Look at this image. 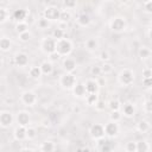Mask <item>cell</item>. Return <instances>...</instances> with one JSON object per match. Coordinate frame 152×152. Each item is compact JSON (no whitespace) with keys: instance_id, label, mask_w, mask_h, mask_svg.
I'll return each mask as SVG.
<instances>
[{"instance_id":"obj_1","label":"cell","mask_w":152,"mask_h":152,"mask_svg":"<svg viewBox=\"0 0 152 152\" xmlns=\"http://www.w3.org/2000/svg\"><path fill=\"white\" fill-rule=\"evenodd\" d=\"M71 51H72V43L68 38H62L56 42V52L61 57L69 56L71 53Z\"/></svg>"},{"instance_id":"obj_2","label":"cell","mask_w":152,"mask_h":152,"mask_svg":"<svg viewBox=\"0 0 152 152\" xmlns=\"http://www.w3.org/2000/svg\"><path fill=\"white\" fill-rule=\"evenodd\" d=\"M40 49L46 55H51V53L56 52V40L52 37L43 38L42 43H40Z\"/></svg>"},{"instance_id":"obj_3","label":"cell","mask_w":152,"mask_h":152,"mask_svg":"<svg viewBox=\"0 0 152 152\" xmlns=\"http://www.w3.org/2000/svg\"><path fill=\"white\" fill-rule=\"evenodd\" d=\"M61 10L56 6H48L43 11V18H45L48 21H56L59 19Z\"/></svg>"},{"instance_id":"obj_4","label":"cell","mask_w":152,"mask_h":152,"mask_svg":"<svg viewBox=\"0 0 152 152\" xmlns=\"http://www.w3.org/2000/svg\"><path fill=\"white\" fill-rule=\"evenodd\" d=\"M126 26H127L126 20H125V18H122V17H114V18L110 20V23H109L110 30H112L113 32H116V33L124 32V31L126 30Z\"/></svg>"},{"instance_id":"obj_5","label":"cell","mask_w":152,"mask_h":152,"mask_svg":"<svg viewBox=\"0 0 152 152\" xmlns=\"http://www.w3.org/2000/svg\"><path fill=\"white\" fill-rule=\"evenodd\" d=\"M118 81L121 86H131L134 81V75L129 69H124L118 76Z\"/></svg>"},{"instance_id":"obj_6","label":"cell","mask_w":152,"mask_h":152,"mask_svg":"<svg viewBox=\"0 0 152 152\" xmlns=\"http://www.w3.org/2000/svg\"><path fill=\"white\" fill-rule=\"evenodd\" d=\"M59 84L64 88V89H72L74 86L76 84V77L72 72H66L64 75L61 76L59 78Z\"/></svg>"},{"instance_id":"obj_7","label":"cell","mask_w":152,"mask_h":152,"mask_svg":"<svg viewBox=\"0 0 152 152\" xmlns=\"http://www.w3.org/2000/svg\"><path fill=\"white\" fill-rule=\"evenodd\" d=\"M21 102L25 104V106H33L36 102H37V95L31 91V90H25L21 93Z\"/></svg>"},{"instance_id":"obj_8","label":"cell","mask_w":152,"mask_h":152,"mask_svg":"<svg viewBox=\"0 0 152 152\" xmlns=\"http://www.w3.org/2000/svg\"><path fill=\"white\" fill-rule=\"evenodd\" d=\"M89 133H90V137L94 140H100V139L104 138V129H103V126L100 125V124H94L90 127Z\"/></svg>"},{"instance_id":"obj_9","label":"cell","mask_w":152,"mask_h":152,"mask_svg":"<svg viewBox=\"0 0 152 152\" xmlns=\"http://www.w3.org/2000/svg\"><path fill=\"white\" fill-rule=\"evenodd\" d=\"M103 129H104V135H107L109 138H114L119 133V125L116 122L109 121L103 126Z\"/></svg>"},{"instance_id":"obj_10","label":"cell","mask_w":152,"mask_h":152,"mask_svg":"<svg viewBox=\"0 0 152 152\" xmlns=\"http://www.w3.org/2000/svg\"><path fill=\"white\" fill-rule=\"evenodd\" d=\"M13 115L12 113L7 112V110H2L0 112V126L4 127V128H8L12 124H13Z\"/></svg>"},{"instance_id":"obj_11","label":"cell","mask_w":152,"mask_h":152,"mask_svg":"<svg viewBox=\"0 0 152 152\" xmlns=\"http://www.w3.org/2000/svg\"><path fill=\"white\" fill-rule=\"evenodd\" d=\"M17 122H18V126L28 127V124H30V114L26 110L18 112V114H17Z\"/></svg>"},{"instance_id":"obj_12","label":"cell","mask_w":152,"mask_h":152,"mask_svg":"<svg viewBox=\"0 0 152 152\" xmlns=\"http://www.w3.org/2000/svg\"><path fill=\"white\" fill-rule=\"evenodd\" d=\"M84 88H86V94H97V91L100 89V86H99L97 81L88 80L84 84Z\"/></svg>"},{"instance_id":"obj_13","label":"cell","mask_w":152,"mask_h":152,"mask_svg":"<svg viewBox=\"0 0 152 152\" xmlns=\"http://www.w3.org/2000/svg\"><path fill=\"white\" fill-rule=\"evenodd\" d=\"M27 14H28V12H27L26 10H24V8H18V10H14V11H13L12 17H13V19H14L17 23H23V21H25Z\"/></svg>"},{"instance_id":"obj_14","label":"cell","mask_w":152,"mask_h":152,"mask_svg":"<svg viewBox=\"0 0 152 152\" xmlns=\"http://www.w3.org/2000/svg\"><path fill=\"white\" fill-rule=\"evenodd\" d=\"M97 141H99L97 146H99V151L100 152H113V145L108 140L102 138V139H100Z\"/></svg>"},{"instance_id":"obj_15","label":"cell","mask_w":152,"mask_h":152,"mask_svg":"<svg viewBox=\"0 0 152 152\" xmlns=\"http://www.w3.org/2000/svg\"><path fill=\"white\" fill-rule=\"evenodd\" d=\"M28 62V57L26 53L24 52H19L14 56V63L18 65V66H25Z\"/></svg>"},{"instance_id":"obj_16","label":"cell","mask_w":152,"mask_h":152,"mask_svg":"<svg viewBox=\"0 0 152 152\" xmlns=\"http://www.w3.org/2000/svg\"><path fill=\"white\" fill-rule=\"evenodd\" d=\"M13 135H14V138H15L18 141L25 140V139H26V127H23V126H17V127L14 128Z\"/></svg>"},{"instance_id":"obj_17","label":"cell","mask_w":152,"mask_h":152,"mask_svg":"<svg viewBox=\"0 0 152 152\" xmlns=\"http://www.w3.org/2000/svg\"><path fill=\"white\" fill-rule=\"evenodd\" d=\"M63 68L66 72H72L76 69V62L72 58L66 57V58L63 59Z\"/></svg>"},{"instance_id":"obj_18","label":"cell","mask_w":152,"mask_h":152,"mask_svg":"<svg viewBox=\"0 0 152 152\" xmlns=\"http://www.w3.org/2000/svg\"><path fill=\"white\" fill-rule=\"evenodd\" d=\"M39 68H40L42 75H50V74H52V71H53V65H52V63H51L50 61H44V62L39 65Z\"/></svg>"},{"instance_id":"obj_19","label":"cell","mask_w":152,"mask_h":152,"mask_svg":"<svg viewBox=\"0 0 152 152\" xmlns=\"http://www.w3.org/2000/svg\"><path fill=\"white\" fill-rule=\"evenodd\" d=\"M72 93L76 97H83L86 95V88H84V84L82 83H76L72 88Z\"/></svg>"},{"instance_id":"obj_20","label":"cell","mask_w":152,"mask_h":152,"mask_svg":"<svg viewBox=\"0 0 152 152\" xmlns=\"http://www.w3.org/2000/svg\"><path fill=\"white\" fill-rule=\"evenodd\" d=\"M77 24H78L80 26H82V27L88 26V25L90 24V17H89V14H87V13H81V14L77 17Z\"/></svg>"},{"instance_id":"obj_21","label":"cell","mask_w":152,"mask_h":152,"mask_svg":"<svg viewBox=\"0 0 152 152\" xmlns=\"http://www.w3.org/2000/svg\"><path fill=\"white\" fill-rule=\"evenodd\" d=\"M11 46H12V42L10 38L7 37H2L0 38V50L6 52V51H10L11 50Z\"/></svg>"},{"instance_id":"obj_22","label":"cell","mask_w":152,"mask_h":152,"mask_svg":"<svg viewBox=\"0 0 152 152\" xmlns=\"http://www.w3.org/2000/svg\"><path fill=\"white\" fill-rule=\"evenodd\" d=\"M122 113H124L125 116L131 118V116H133L135 114V108H134V106L132 103H126L122 107Z\"/></svg>"},{"instance_id":"obj_23","label":"cell","mask_w":152,"mask_h":152,"mask_svg":"<svg viewBox=\"0 0 152 152\" xmlns=\"http://www.w3.org/2000/svg\"><path fill=\"white\" fill-rule=\"evenodd\" d=\"M53 150H55V144L50 140H46V141L42 142V145H40L42 152H53Z\"/></svg>"},{"instance_id":"obj_24","label":"cell","mask_w":152,"mask_h":152,"mask_svg":"<svg viewBox=\"0 0 152 152\" xmlns=\"http://www.w3.org/2000/svg\"><path fill=\"white\" fill-rule=\"evenodd\" d=\"M70 19H71V13H70L69 11H66V10H63V11H61V14H59V19H58V21H59V23H63V24H68V23L70 21Z\"/></svg>"},{"instance_id":"obj_25","label":"cell","mask_w":152,"mask_h":152,"mask_svg":"<svg viewBox=\"0 0 152 152\" xmlns=\"http://www.w3.org/2000/svg\"><path fill=\"white\" fill-rule=\"evenodd\" d=\"M137 129L140 132V133H145L150 129V122L146 121V120H140L137 125Z\"/></svg>"},{"instance_id":"obj_26","label":"cell","mask_w":152,"mask_h":152,"mask_svg":"<svg viewBox=\"0 0 152 152\" xmlns=\"http://www.w3.org/2000/svg\"><path fill=\"white\" fill-rule=\"evenodd\" d=\"M148 150H150V146L147 141L140 140L137 142V152H148Z\"/></svg>"},{"instance_id":"obj_27","label":"cell","mask_w":152,"mask_h":152,"mask_svg":"<svg viewBox=\"0 0 152 152\" xmlns=\"http://www.w3.org/2000/svg\"><path fill=\"white\" fill-rule=\"evenodd\" d=\"M107 107L110 109V112H115V110H120L121 108V103L119 100H110L107 104Z\"/></svg>"},{"instance_id":"obj_28","label":"cell","mask_w":152,"mask_h":152,"mask_svg":"<svg viewBox=\"0 0 152 152\" xmlns=\"http://www.w3.org/2000/svg\"><path fill=\"white\" fill-rule=\"evenodd\" d=\"M15 31H17V33H18V34H20V33H23V32L28 31V25H27V23H26V21L17 23V24H15Z\"/></svg>"},{"instance_id":"obj_29","label":"cell","mask_w":152,"mask_h":152,"mask_svg":"<svg viewBox=\"0 0 152 152\" xmlns=\"http://www.w3.org/2000/svg\"><path fill=\"white\" fill-rule=\"evenodd\" d=\"M97 101H99L97 94H87V96H86V102H87L89 106H95Z\"/></svg>"},{"instance_id":"obj_30","label":"cell","mask_w":152,"mask_h":152,"mask_svg":"<svg viewBox=\"0 0 152 152\" xmlns=\"http://www.w3.org/2000/svg\"><path fill=\"white\" fill-rule=\"evenodd\" d=\"M8 18H10V12H8V10L5 8V7H0V24L7 21Z\"/></svg>"},{"instance_id":"obj_31","label":"cell","mask_w":152,"mask_h":152,"mask_svg":"<svg viewBox=\"0 0 152 152\" xmlns=\"http://www.w3.org/2000/svg\"><path fill=\"white\" fill-rule=\"evenodd\" d=\"M52 38H53L56 42L59 40V39H62V38H64V30H61L59 27L55 28V30L52 31Z\"/></svg>"},{"instance_id":"obj_32","label":"cell","mask_w":152,"mask_h":152,"mask_svg":"<svg viewBox=\"0 0 152 152\" xmlns=\"http://www.w3.org/2000/svg\"><path fill=\"white\" fill-rule=\"evenodd\" d=\"M121 116H122V114L120 113V110H115V112H110V114H109V120L112 121V122H119L120 120H121Z\"/></svg>"},{"instance_id":"obj_33","label":"cell","mask_w":152,"mask_h":152,"mask_svg":"<svg viewBox=\"0 0 152 152\" xmlns=\"http://www.w3.org/2000/svg\"><path fill=\"white\" fill-rule=\"evenodd\" d=\"M86 46L89 51H93V50H96L97 49V40L94 39V38H90L86 42Z\"/></svg>"},{"instance_id":"obj_34","label":"cell","mask_w":152,"mask_h":152,"mask_svg":"<svg viewBox=\"0 0 152 152\" xmlns=\"http://www.w3.org/2000/svg\"><path fill=\"white\" fill-rule=\"evenodd\" d=\"M150 55H151V50H150L148 48L142 46V48H140V49H139V57H140L141 59L148 58V57H150Z\"/></svg>"},{"instance_id":"obj_35","label":"cell","mask_w":152,"mask_h":152,"mask_svg":"<svg viewBox=\"0 0 152 152\" xmlns=\"http://www.w3.org/2000/svg\"><path fill=\"white\" fill-rule=\"evenodd\" d=\"M28 72H30V76L32 78H39L42 76V71H40V68L39 66H32Z\"/></svg>"},{"instance_id":"obj_36","label":"cell","mask_w":152,"mask_h":152,"mask_svg":"<svg viewBox=\"0 0 152 152\" xmlns=\"http://www.w3.org/2000/svg\"><path fill=\"white\" fill-rule=\"evenodd\" d=\"M36 135H37V131L34 127H26V139L32 140L36 138Z\"/></svg>"},{"instance_id":"obj_37","label":"cell","mask_w":152,"mask_h":152,"mask_svg":"<svg viewBox=\"0 0 152 152\" xmlns=\"http://www.w3.org/2000/svg\"><path fill=\"white\" fill-rule=\"evenodd\" d=\"M126 152H137V142L135 141H128L125 145Z\"/></svg>"},{"instance_id":"obj_38","label":"cell","mask_w":152,"mask_h":152,"mask_svg":"<svg viewBox=\"0 0 152 152\" xmlns=\"http://www.w3.org/2000/svg\"><path fill=\"white\" fill-rule=\"evenodd\" d=\"M18 37H19V40H20V42L26 43V42H28V40L31 39L32 34H31V32H30V31H26V32H23V33L18 34Z\"/></svg>"},{"instance_id":"obj_39","label":"cell","mask_w":152,"mask_h":152,"mask_svg":"<svg viewBox=\"0 0 152 152\" xmlns=\"http://www.w3.org/2000/svg\"><path fill=\"white\" fill-rule=\"evenodd\" d=\"M63 6L66 8V11L68 10H70V8H74V7H76L77 6V2L75 1V0H64L63 1Z\"/></svg>"},{"instance_id":"obj_40","label":"cell","mask_w":152,"mask_h":152,"mask_svg":"<svg viewBox=\"0 0 152 152\" xmlns=\"http://www.w3.org/2000/svg\"><path fill=\"white\" fill-rule=\"evenodd\" d=\"M100 68H101V74H109L113 70V66L109 63H103Z\"/></svg>"},{"instance_id":"obj_41","label":"cell","mask_w":152,"mask_h":152,"mask_svg":"<svg viewBox=\"0 0 152 152\" xmlns=\"http://www.w3.org/2000/svg\"><path fill=\"white\" fill-rule=\"evenodd\" d=\"M49 23H50V21H48L45 18H43V17H42V18H39V19H38L37 25H38V27H39V28H46V27L49 26Z\"/></svg>"},{"instance_id":"obj_42","label":"cell","mask_w":152,"mask_h":152,"mask_svg":"<svg viewBox=\"0 0 152 152\" xmlns=\"http://www.w3.org/2000/svg\"><path fill=\"white\" fill-rule=\"evenodd\" d=\"M90 75L94 76V77L100 76V75H101V68H100L99 65H94V66H91V69H90Z\"/></svg>"},{"instance_id":"obj_43","label":"cell","mask_w":152,"mask_h":152,"mask_svg":"<svg viewBox=\"0 0 152 152\" xmlns=\"http://www.w3.org/2000/svg\"><path fill=\"white\" fill-rule=\"evenodd\" d=\"M95 107H96V109H97V110H104V109H106V107H107V103H106L104 101H102V100H99V101L96 102Z\"/></svg>"},{"instance_id":"obj_44","label":"cell","mask_w":152,"mask_h":152,"mask_svg":"<svg viewBox=\"0 0 152 152\" xmlns=\"http://www.w3.org/2000/svg\"><path fill=\"white\" fill-rule=\"evenodd\" d=\"M144 110L146 113H151L152 112V102H151L150 99L145 101V103H144Z\"/></svg>"},{"instance_id":"obj_45","label":"cell","mask_w":152,"mask_h":152,"mask_svg":"<svg viewBox=\"0 0 152 152\" xmlns=\"http://www.w3.org/2000/svg\"><path fill=\"white\" fill-rule=\"evenodd\" d=\"M152 77V70L151 68H145L142 70V78H151Z\"/></svg>"},{"instance_id":"obj_46","label":"cell","mask_w":152,"mask_h":152,"mask_svg":"<svg viewBox=\"0 0 152 152\" xmlns=\"http://www.w3.org/2000/svg\"><path fill=\"white\" fill-rule=\"evenodd\" d=\"M142 5H144V8H145V11H146L147 13H152V0L146 1V2H144Z\"/></svg>"},{"instance_id":"obj_47","label":"cell","mask_w":152,"mask_h":152,"mask_svg":"<svg viewBox=\"0 0 152 152\" xmlns=\"http://www.w3.org/2000/svg\"><path fill=\"white\" fill-rule=\"evenodd\" d=\"M142 86L146 89H150L152 86V78H142Z\"/></svg>"},{"instance_id":"obj_48","label":"cell","mask_w":152,"mask_h":152,"mask_svg":"<svg viewBox=\"0 0 152 152\" xmlns=\"http://www.w3.org/2000/svg\"><path fill=\"white\" fill-rule=\"evenodd\" d=\"M109 58H110V56H109V53H108L107 51H102V52L100 53V59H101V61L106 62V61H108Z\"/></svg>"},{"instance_id":"obj_49","label":"cell","mask_w":152,"mask_h":152,"mask_svg":"<svg viewBox=\"0 0 152 152\" xmlns=\"http://www.w3.org/2000/svg\"><path fill=\"white\" fill-rule=\"evenodd\" d=\"M49 56H50V62H56V61H58L59 57H61L57 52H53V53H51V55H49Z\"/></svg>"},{"instance_id":"obj_50","label":"cell","mask_w":152,"mask_h":152,"mask_svg":"<svg viewBox=\"0 0 152 152\" xmlns=\"http://www.w3.org/2000/svg\"><path fill=\"white\" fill-rule=\"evenodd\" d=\"M78 152H90V150L88 147H83V148H80Z\"/></svg>"},{"instance_id":"obj_51","label":"cell","mask_w":152,"mask_h":152,"mask_svg":"<svg viewBox=\"0 0 152 152\" xmlns=\"http://www.w3.org/2000/svg\"><path fill=\"white\" fill-rule=\"evenodd\" d=\"M20 152H33V150H31V148H23Z\"/></svg>"},{"instance_id":"obj_52","label":"cell","mask_w":152,"mask_h":152,"mask_svg":"<svg viewBox=\"0 0 152 152\" xmlns=\"http://www.w3.org/2000/svg\"><path fill=\"white\" fill-rule=\"evenodd\" d=\"M1 66H2V61L0 59V69H1Z\"/></svg>"},{"instance_id":"obj_53","label":"cell","mask_w":152,"mask_h":152,"mask_svg":"<svg viewBox=\"0 0 152 152\" xmlns=\"http://www.w3.org/2000/svg\"><path fill=\"white\" fill-rule=\"evenodd\" d=\"M4 152H11V151H4Z\"/></svg>"}]
</instances>
